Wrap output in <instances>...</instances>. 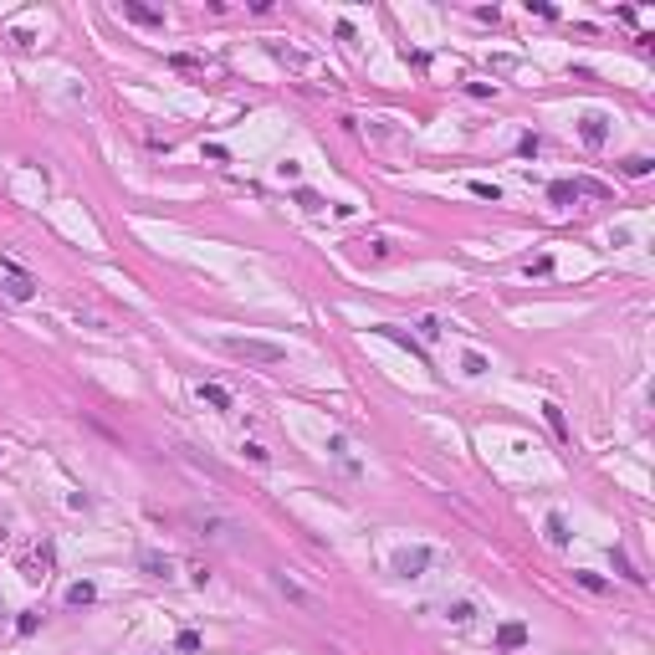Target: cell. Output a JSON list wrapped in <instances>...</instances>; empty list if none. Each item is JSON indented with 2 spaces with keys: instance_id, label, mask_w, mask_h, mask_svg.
<instances>
[{
  "instance_id": "obj_1",
  "label": "cell",
  "mask_w": 655,
  "mask_h": 655,
  "mask_svg": "<svg viewBox=\"0 0 655 655\" xmlns=\"http://www.w3.org/2000/svg\"><path fill=\"white\" fill-rule=\"evenodd\" d=\"M190 528H195V538H205V543H215V548H241V522L236 517H226V512H190L185 517Z\"/></svg>"
},
{
  "instance_id": "obj_2",
  "label": "cell",
  "mask_w": 655,
  "mask_h": 655,
  "mask_svg": "<svg viewBox=\"0 0 655 655\" xmlns=\"http://www.w3.org/2000/svg\"><path fill=\"white\" fill-rule=\"evenodd\" d=\"M221 348L231 359H241V364H282L287 359V348L267 343V338H221Z\"/></svg>"
},
{
  "instance_id": "obj_3",
  "label": "cell",
  "mask_w": 655,
  "mask_h": 655,
  "mask_svg": "<svg viewBox=\"0 0 655 655\" xmlns=\"http://www.w3.org/2000/svg\"><path fill=\"white\" fill-rule=\"evenodd\" d=\"M430 563H435L430 548H405V553H395V574H400V579H420Z\"/></svg>"
},
{
  "instance_id": "obj_4",
  "label": "cell",
  "mask_w": 655,
  "mask_h": 655,
  "mask_svg": "<svg viewBox=\"0 0 655 655\" xmlns=\"http://www.w3.org/2000/svg\"><path fill=\"white\" fill-rule=\"evenodd\" d=\"M0 267H6V297H16V302H31L36 297V282L21 272L16 261H0Z\"/></svg>"
},
{
  "instance_id": "obj_5",
  "label": "cell",
  "mask_w": 655,
  "mask_h": 655,
  "mask_svg": "<svg viewBox=\"0 0 655 655\" xmlns=\"http://www.w3.org/2000/svg\"><path fill=\"white\" fill-rule=\"evenodd\" d=\"M272 584L282 589V594H287L292 604H302V609H313V615H318V609H323V599L318 594H308V589H302L297 579H287V574H272Z\"/></svg>"
},
{
  "instance_id": "obj_6",
  "label": "cell",
  "mask_w": 655,
  "mask_h": 655,
  "mask_svg": "<svg viewBox=\"0 0 655 655\" xmlns=\"http://www.w3.org/2000/svg\"><path fill=\"white\" fill-rule=\"evenodd\" d=\"M123 21H134V26H149V31H159L164 26V11H149V6H139V0H123Z\"/></svg>"
},
{
  "instance_id": "obj_7",
  "label": "cell",
  "mask_w": 655,
  "mask_h": 655,
  "mask_svg": "<svg viewBox=\"0 0 655 655\" xmlns=\"http://www.w3.org/2000/svg\"><path fill=\"white\" fill-rule=\"evenodd\" d=\"M579 134H584V144H589V149H604V139H609V118H604V113H584Z\"/></svg>"
},
{
  "instance_id": "obj_8",
  "label": "cell",
  "mask_w": 655,
  "mask_h": 655,
  "mask_svg": "<svg viewBox=\"0 0 655 655\" xmlns=\"http://www.w3.org/2000/svg\"><path fill=\"white\" fill-rule=\"evenodd\" d=\"M497 645H502V650H522V645H528V625H522V620H507V625L497 630Z\"/></svg>"
},
{
  "instance_id": "obj_9",
  "label": "cell",
  "mask_w": 655,
  "mask_h": 655,
  "mask_svg": "<svg viewBox=\"0 0 655 655\" xmlns=\"http://www.w3.org/2000/svg\"><path fill=\"white\" fill-rule=\"evenodd\" d=\"M374 333H384V338H395L400 348H410V354H415V359H425V348H420V343H415V338L405 333V328H395V323H379V328H374Z\"/></svg>"
},
{
  "instance_id": "obj_10",
  "label": "cell",
  "mask_w": 655,
  "mask_h": 655,
  "mask_svg": "<svg viewBox=\"0 0 655 655\" xmlns=\"http://www.w3.org/2000/svg\"><path fill=\"white\" fill-rule=\"evenodd\" d=\"M139 569H144L149 579H169V574H174V563H169L164 553H144V558H139Z\"/></svg>"
},
{
  "instance_id": "obj_11",
  "label": "cell",
  "mask_w": 655,
  "mask_h": 655,
  "mask_svg": "<svg viewBox=\"0 0 655 655\" xmlns=\"http://www.w3.org/2000/svg\"><path fill=\"white\" fill-rule=\"evenodd\" d=\"M200 400L210 405V410H231L236 400H231V389L226 384H200Z\"/></svg>"
},
{
  "instance_id": "obj_12",
  "label": "cell",
  "mask_w": 655,
  "mask_h": 655,
  "mask_svg": "<svg viewBox=\"0 0 655 655\" xmlns=\"http://www.w3.org/2000/svg\"><path fill=\"white\" fill-rule=\"evenodd\" d=\"M543 533H548V543H553V548H563V543H569V522H563V512H548Z\"/></svg>"
},
{
  "instance_id": "obj_13",
  "label": "cell",
  "mask_w": 655,
  "mask_h": 655,
  "mask_svg": "<svg viewBox=\"0 0 655 655\" xmlns=\"http://www.w3.org/2000/svg\"><path fill=\"white\" fill-rule=\"evenodd\" d=\"M609 558H615V574H620V579H630V584H645V574L635 569V563H630V553H625V548H615Z\"/></svg>"
},
{
  "instance_id": "obj_14",
  "label": "cell",
  "mask_w": 655,
  "mask_h": 655,
  "mask_svg": "<svg viewBox=\"0 0 655 655\" xmlns=\"http://www.w3.org/2000/svg\"><path fill=\"white\" fill-rule=\"evenodd\" d=\"M548 200H553V205H574V200H579L574 180H553V185H548Z\"/></svg>"
},
{
  "instance_id": "obj_15",
  "label": "cell",
  "mask_w": 655,
  "mask_h": 655,
  "mask_svg": "<svg viewBox=\"0 0 655 655\" xmlns=\"http://www.w3.org/2000/svg\"><path fill=\"white\" fill-rule=\"evenodd\" d=\"M543 420H548V425H553V435H558L563 446H569V420H563V410H558V405H543Z\"/></svg>"
},
{
  "instance_id": "obj_16",
  "label": "cell",
  "mask_w": 655,
  "mask_h": 655,
  "mask_svg": "<svg viewBox=\"0 0 655 655\" xmlns=\"http://www.w3.org/2000/svg\"><path fill=\"white\" fill-rule=\"evenodd\" d=\"M93 599H98V589H93V584H72V589H67V604H77V609H82V604H93Z\"/></svg>"
},
{
  "instance_id": "obj_17",
  "label": "cell",
  "mask_w": 655,
  "mask_h": 655,
  "mask_svg": "<svg viewBox=\"0 0 655 655\" xmlns=\"http://www.w3.org/2000/svg\"><path fill=\"white\" fill-rule=\"evenodd\" d=\"M169 67H174V72H205V62H200V57H185V52H174V57H169Z\"/></svg>"
},
{
  "instance_id": "obj_18",
  "label": "cell",
  "mask_w": 655,
  "mask_h": 655,
  "mask_svg": "<svg viewBox=\"0 0 655 655\" xmlns=\"http://www.w3.org/2000/svg\"><path fill=\"white\" fill-rule=\"evenodd\" d=\"M650 169H655V159H645V154H635V159H625V174H630V180H645Z\"/></svg>"
},
{
  "instance_id": "obj_19",
  "label": "cell",
  "mask_w": 655,
  "mask_h": 655,
  "mask_svg": "<svg viewBox=\"0 0 655 655\" xmlns=\"http://www.w3.org/2000/svg\"><path fill=\"white\" fill-rule=\"evenodd\" d=\"M471 195H476V200H492V205L502 200V190H497L492 180H471Z\"/></svg>"
},
{
  "instance_id": "obj_20",
  "label": "cell",
  "mask_w": 655,
  "mask_h": 655,
  "mask_svg": "<svg viewBox=\"0 0 655 655\" xmlns=\"http://www.w3.org/2000/svg\"><path fill=\"white\" fill-rule=\"evenodd\" d=\"M574 579H579V584L589 589V594H604V589H609V584H604L599 574H589V569H574Z\"/></svg>"
},
{
  "instance_id": "obj_21",
  "label": "cell",
  "mask_w": 655,
  "mask_h": 655,
  "mask_svg": "<svg viewBox=\"0 0 655 655\" xmlns=\"http://www.w3.org/2000/svg\"><path fill=\"white\" fill-rule=\"evenodd\" d=\"M574 190H579V195H599V200H609V185H599V180H574Z\"/></svg>"
},
{
  "instance_id": "obj_22",
  "label": "cell",
  "mask_w": 655,
  "mask_h": 655,
  "mask_svg": "<svg viewBox=\"0 0 655 655\" xmlns=\"http://www.w3.org/2000/svg\"><path fill=\"white\" fill-rule=\"evenodd\" d=\"M538 149H543V139H538V134H522V139H517V154H522V159H533Z\"/></svg>"
},
{
  "instance_id": "obj_23",
  "label": "cell",
  "mask_w": 655,
  "mask_h": 655,
  "mask_svg": "<svg viewBox=\"0 0 655 655\" xmlns=\"http://www.w3.org/2000/svg\"><path fill=\"white\" fill-rule=\"evenodd\" d=\"M174 645H180L185 655H195V650H200V635H195V630H180V640H174Z\"/></svg>"
},
{
  "instance_id": "obj_24",
  "label": "cell",
  "mask_w": 655,
  "mask_h": 655,
  "mask_svg": "<svg viewBox=\"0 0 655 655\" xmlns=\"http://www.w3.org/2000/svg\"><path fill=\"white\" fill-rule=\"evenodd\" d=\"M246 456H251L256 466H267V461H272V451H267V446H256V441H246Z\"/></svg>"
},
{
  "instance_id": "obj_25",
  "label": "cell",
  "mask_w": 655,
  "mask_h": 655,
  "mask_svg": "<svg viewBox=\"0 0 655 655\" xmlns=\"http://www.w3.org/2000/svg\"><path fill=\"white\" fill-rule=\"evenodd\" d=\"M466 93H471V98H492L497 82H466Z\"/></svg>"
},
{
  "instance_id": "obj_26",
  "label": "cell",
  "mask_w": 655,
  "mask_h": 655,
  "mask_svg": "<svg viewBox=\"0 0 655 655\" xmlns=\"http://www.w3.org/2000/svg\"><path fill=\"white\" fill-rule=\"evenodd\" d=\"M297 205H302V210H323V200H318L313 190H297Z\"/></svg>"
},
{
  "instance_id": "obj_27",
  "label": "cell",
  "mask_w": 655,
  "mask_h": 655,
  "mask_svg": "<svg viewBox=\"0 0 655 655\" xmlns=\"http://www.w3.org/2000/svg\"><path fill=\"white\" fill-rule=\"evenodd\" d=\"M446 615H451L456 625H466V620H471V604H451V609H446Z\"/></svg>"
},
{
  "instance_id": "obj_28",
  "label": "cell",
  "mask_w": 655,
  "mask_h": 655,
  "mask_svg": "<svg viewBox=\"0 0 655 655\" xmlns=\"http://www.w3.org/2000/svg\"><path fill=\"white\" fill-rule=\"evenodd\" d=\"M466 374H487V359L482 354H466Z\"/></svg>"
},
{
  "instance_id": "obj_29",
  "label": "cell",
  "mask_w": 655,
  "mask_h": 655,
  "mask_svg": "<svg viewBox=\"0 0 655 655\" xmlns=\"http://www.w3.org/2000/svg\"><path fill=\"white\" fill-rule=\"evenodd\" d=\"M36 625H41L36 615H21V620H16V630H21V635H36Z\"/></svg>"
}]
</instances>
